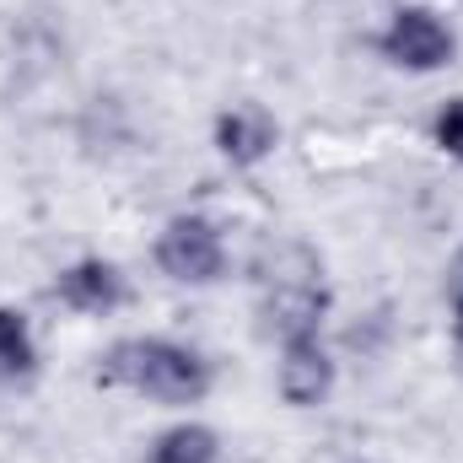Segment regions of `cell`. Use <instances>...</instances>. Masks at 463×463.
I'll return each mask as SVG.
<instances>
[{"label":"cell","mask_w":463,"mask_h":463,"mask_svg":"<svg viewBox=\"0 0 463 463\" xmlns=\"http://www.w3.org/2000/svg\"><path fill=\"white\" fill-rule=\"evenodd\" d=\"M103 372L146 393V399H162V404H194L205 393V361L194 350L173 345V340H124V345L109 350Z\"/></svg>","instance_id":"6da1fadb"},{"label":"cell","mask_w":463,"mask_h":463,"mask_svg":"<svg viewBox=\"0 0 463 463\" xmlns=\"http://www.w3.org/2000/svg\"><path fill=\"white\" fill-rule=\"evenodd\" d=\"M264 280H269V318H275L280 340L318 335V313H324V280H318V259H313L307 248H286Z\"/></svg>","instance_id":"7a4b0ae2"},{"label":"cell","mask_w":463,"mask_h":463,"mask_svg":"<svg viewBox=\"0 0 463 463\" xmlns=\"http://www.w3.org/2000/svg\"><path fill=\"white\" fill-rule=\"evenodd\" d=\"M156 259H162V269L173 280H216L222 275V237H216L211 222L184 216V222H173V227L162 232Z\"/></svg>","instance_id":"3957f363"},{"label":"cell","mask_w":463,"mask_h":463,"mask_svg":"<svg viewBox=\"0 0 463 463\" xmlns=\"http://www.w3.org/2000/svg\"><path fill=\"white\" fill-rule=\"evenodd\" d=\"M383 49H388V60H399L410 71H431L453 54V33L431 11H399L393 27L383 33Z\"/></svg>","instance_id":"277c9868"},{"label":"cell","mask_w":463,"mask_h":463,"mask_svg":"<svg viewBox=\"0 0 463 463\" xmlns=\"http://www.w3.org/2000/svg\"><path fill=\"white\" fill-rule=\"evenodd\" d=\"M329 355L318 345V335H302V340H286V361H280V393L291 404H318L329 393Z\"/></svg>","instance_id":"5b68a950"},{"label":"cell","mask_w":463,"mask_h":463,"mask_svg":"<svg viewBox=\"0 0 463 463\" xmlns=\"http://www.w3.org/2000/svg\"><path fill=\"white\" fill-rule=\"evenodd\" d=\"M118 297H124V286H118L114 264H103V259H87L60 275V302H71L81 313H109Z\"/></svg>","instance_id":"8992f818"},{"label":"cell","mask_w":463,"mask_h":463,"mask_svg":"<svg viewBox=\"0 0 463 463\" xmlns=\"http://www.w3.org/2000/svg\"><path fill=\"white\" fill-rule=\"evenodd\" d=\"M216 140H222V151L232 162H259L275 146V124H269L264 109H232L222 118V129H216Z\"/></svg>","instance_id":"52a82bcc"},{"label":"cell","mask_w":463,"mask_h":463,"mask_svg":"<svg viewBox=\"0 0 463 463\" xmlns=\"http://www.w3.org/2000/svg\"><path fill=\"white\" fill-rule=\"evenodd\" d=\"M211 458H216V437L205 426H178L151 448V463H211Z\"/></svg>","instance_id":"ba28073f"},{"label":"cell","mask_w":463,"mask_h":463,"mask_svg":"<svg viewBox=\"0 0 463 463\" xmlns=\"http://www.w3.org/2000/svg\"><path fill=\"white\" fill-rule=\"evenodd\" d=\"M33 366V340H27V324L16 313L0 307V372H27Z\"/></svg>","instance_id":"9c48e42d"},{"label":"cell","mask_w":463,"mask_h":463,"mask_svg":"<svg viewBox=\"0 0 463 463\" xmlns=\"http://www.w3.org/2000/svg\"><path fill=\"white\" fill-rule=\"evenodd\" d=\"M437 140H442V151L463 156V98L442 109V118H437Z\"/></svg>","instance_id":"30bf717a"},{"label":"cell","mask_w":463,"mask_h":463,"mask_svg":"<svg viewBox=\"0 0 463 463\" xmlns=\"http://www.w3.org/2000/svg\"><path fill=\"white\" fill-rule=\"evenodd\" d=\"M448 302H453V318H458V335H463V253L453 259V275H448Z\"/></svg>","instance_id":"8fae6325"}]
</instances>
